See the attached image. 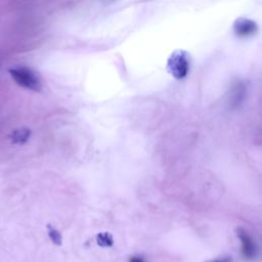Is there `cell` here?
Returning <instances> with one entry per match:
<instances>
[{"label": "cell", "mask_w": 262, "mask_h": 262, "mask_svg": "<svg viewBox=\"0 0 262 262\" xmlns=\"http://www.w3.org/2000/svg\"><path fill=\"white\" fill-rule=\"evenodd\" d=\"M258 30L257 23L248 18H239L232 25V31L239 38H249L255 35Z\"/></svg>", "instance_id": "obj_3"}, {"label": "cell", "mask_w": 262, "mask_h": 262, "mask_svg": "<svg viewBox=\"0 0 262 262\" xmlns=\"http://www.w3.org/2000/svg\"><path fill=\"white\" fill-rule=\"evenodd\" d=\"M208 262H231V260L229 258H222V259H217V260L208 261Z\"/></svg>", "instance_id": "obj_9"}, {"label": "cell", "mask_w": 262, "mask_h": 262, "mask_svg": "<svg viewBox=\"0 0 262 262\" xmlns=\"http://www.w3.org/2000/svg\"><path fill=\"white\" fill-rule=\"evenodd\" d=\"M47 234L48 237L50 239V241L56 245V246H61L63 244V238L61 232L57 230L56 228H54L53 226H51L50 224H47Z\"/></svg>", "instance_id": "obj_7"}, {"label": "cell", "mask_w": 262, "mask_h": 262, "mask_svg": "<svg viewBox=\"0 0 262 262\" xmlns=\"http://www.w3.org/2000/svg\"><path fill=\"white\" fill-rule=\"evenodd\" d=\"M129 262H145V260L141 256H132L130 257Z\"/></svg>", "instance_id": "obj_8"}, {"label": "cell", "mask_w": 262, "mask_h": 262, "mask_svg": "<svg viewBox=\"0 0 262 262\" xmlns=\"http://www.w3.org/2000/svg\"><path fill=\"white\" fill-rule=\"evenodd\" d=\"M96 244L101 248H111L114 245V238L110 232H99L95 237Z\"/></svg>", "instance_id": "obj_6"}, {"label": "cell", "mask_w": 262, "mask_h": 262, "mask_svg": "<svg viewBox=\"0 0 262 262\" xmlns=\"http://www.w3.org/2000/svg\"><path fill=\"white\" fill-rule=\"evenodd\" d=\"M191 69V57L185 50L173 51L167 61V71L177 80L184 79Z\"/></svg>", "instance_id": "obj_1"}, {"label": "cell", "mask_w": 262, "mask_h": 262, "mask_svg": "<svg viewBox=\"0 0 262 262\" xmlns=\"http://www.w3.org/2000/svg\"><path fill=\"white\" fill-rule=\"evenodd\" d=\"M9 74L13 81L23 88L33 91H40L42 88L39 77L31 69L26 67L13 68L9 70Z\"/></svg>", "instance_id": "obj_2"}, {"label": "cell", "mask_w": 262, "mask_h": 262, "mask_svg": "<svg viewBox=\"0 0 262 262\" xmlns=\"http://www.w3.org/2000/svg\"><path fill=\"white\" fill-rule=\"evenodd\" d=\"M30 136H31V131L27 128H22L13 131L10 135V139L11 142L14 144H23L29 140Z\"/></svg>", "instance_id": "obj_5"}, {"label": "cell", "mask_w": 262, "mask_h": 262, "mask_svg": "<svg viewBox=\"0 0 262 262\" xmlns=\"http://www.w3.org/2000/svg\"><path fill=\"white\" fill-rule=\"evenodd\" d=\"M237 235L242 243V253L246 259H252L256 255V247L255 243L248 235V232L245 231L243 228L239 227L237 229Z\"/></svg>", "instance_id": "obj_4"}]
</instances>
